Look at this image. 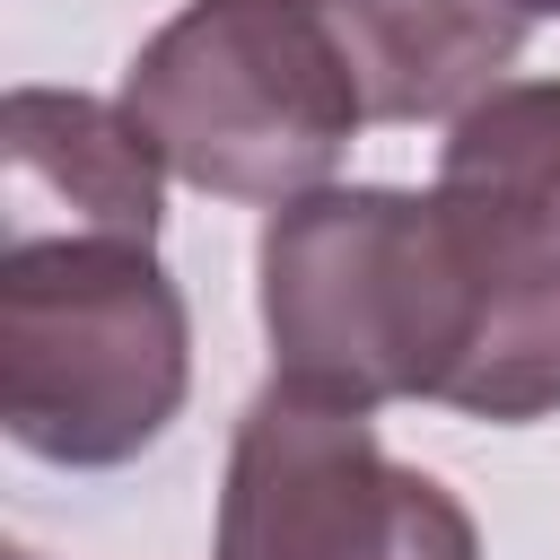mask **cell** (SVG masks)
Here are the masks:
<instances>
[{
    "instance_id": "cell-8",
    "label": "cell",
    "mask_w": 560,
    "mask_h": 560,
    "mask_svg": "<svg viewBox=\"0 0 560 560\" xmlns=\"http://www.w3.org/2000/svg\"><path fill=\"white\" fill-rule=\"evenodd\" d=\"M525 9H534V18H560V0H525Z\"/></svg>"
},
{
    "instance_id": "cell-3",
    "label": "cell",
    "mask_w": 560,
    "mask_h": 560,
    "mask_svg": "<svg viewBox=\"0 0 560 560\" xmlns=\"http://www.w3.org/2000/svg\"><path fill=\"white\" fill-rule=\"evenodd\" d=\"M192 385L184 289L158 245H0V429L61 472L166 438Z\"/></svg>"
},
{
    "instance_id": "cell-1",
    "label": "cell",
    "mask_w": 560,
    "mask_h": 560,
    "mask_svg": "<svg viewBox=\"0 0 560 560\" xmlns=\"http://www.w3.org/2000/svg\"><path fill=\"white\" fill-rule=\"evenodd\" d=\"M254 271H262L271 385L385 411V402H446V385L464 376L481 289L438 192L324 184L306 201H280Z\"/></svg>"
},
{
    "instance_id": "cell-2",
    "label": "cell",
    "mask_w": 560,
    "mask_h": 560,
    "mask_svg": "<svg viewBox=\"0 0 560 560\" xmlns=\"http://www.w3.org/2000/svg\"><path fill=\"white\" fill-rule=\"evenodd\" d=\"M166 175L210 201H306L341 166L368 96L315 0H192L122 70L114 96Z\"/></svg>"
},
{
    "instance_id": "cell-7",
    "label": "cell",
    "mask_w": 560,
    "mask_h": 560,
    "mask_svg": "<svg viewBox=\"0 0 560 560\" xmlns=\"http://www.w3.org/2000/svg\"><path fill=\"white\" fill-rule=\"evenodd\" d=\"M438 192L560 236V79H499L481 105H464L438 149Z\"/></svg>"
},
{
    "instance_id": "cell-9",
    "label": "cell",
    "mask_w": 560,
    "mask_h": 560,
    "mask_svg": "<svg viewBox=\"0 0 560 560\" xmlns=\"http://www.w3.org/2000/svg\"><path fill=\"white\" fill-rule=\"evenodd\" d=\"M9 560H35V551H9Z\"/></svg>"
},
{
    "instance_id": "cell-6",
    "label": "cell",
    "mask_w": 560,
    "mask_h": 560,
    "mask_svg": "<svg viewBox=\"0 0 560 560\" xmlns=\"http://www.w3.org/2000/svg\"><path fill=\"white\" fill-rule=\"evenodd\" d=\"M315 9L350 52L368 122H455L516 70L534 26L525 0H315Z\"/></svg>"
},
{
    "instance_id": "cell-4",
    "label": "cell",
    "mask_w": 560,
    "mask_h": 560,
    "mask_svg": "<svg viewBox=\"0 0 560 560\" xmlns=\"http://www.w3.org/2000/svg\"><path fill=\"white\" fill-rule=\"evenodd\" d=\"M219 560H481L472 508L394 464L350 402L262 385L219 481Z\"/></svg>"
},
{
    "instance_id": "cell-5",
    "label": "cell",
    "mask_w": 560,
    "mask_h": 560,
    "mask_svg": "<svg viewBox=\"0 0 560 560\" xmlns=\"http://www.w3.org/2000/svg\"><path fill=\"white\" fill-rule=\"evenodd\" d=\"M166 158L79 88H9L0 105V245H158Z\"/></svg>"
}]
</instances>
